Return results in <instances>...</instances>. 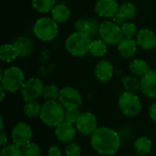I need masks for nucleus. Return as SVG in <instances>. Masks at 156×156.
Returning a JSON list of instances; mask_svg holds the SVG:
<instances>
[{"label":"nucleus","mask_w":156,"mask_h":156,"mask_svg":"<svg viewBox=\"0 0 156 156\" xmlns=\"http://www.w3.org/2000/svg\"><path fill=\"white\" fill-rule=\"evenodd\" d=\"M90 144L97 153L112 155L119 150L121 138L116 131L108 127H100L90 136Z\"/></svg>","instance_id":"obj_1"},{"label":"nucleus","mask_w":156,"mask_h":156,"mask_svg":"<svg viewBox=\"0 0 156 156\" xmlns=\"http://www.w3.org/2000/svg\"><path fill=\"white\" fill-rule=\"evenodd\" d=\"M65 109L58 101H46L41 105L40 120L49 127H57L64 122Z\"/></svg>","instance_id":"obj_2"},{"label":"nucleus","mask_w":156,"mask_h":156,"mask_svg":"<svg viewBox=\"0 0 156 156\" xmlns=\"http://www.w3.org/2000/svg\"><path fill=\"white\" fill-rule=\"evenodd\" d=\"M91 42V37L75 31L67 37L65 48L70 55L74 57H82L87 53H90Z\"/></svg>","instance_id":"obj_3"},{"label":"nucleus","mask_w":156,"mask_h":156,"mask_svg":"<svg viewBox=\"0 0 156 156\" xmlns=\"http://www.w3.org/2000/svg\"><path fill=\"white\" fill-rule=\"evenodd\" d=\"M0 80L1 86L7 92H16L21 90L26 81L23 70L16 66H11L5 70L1 69Z\"/></svg>","instance_id":"obj_4"},{"label":"nucleus","mask_w":156,"mask_h":156,"mask_svg":"<svg viewBox=\"0 0 156 156\" xmlns=\"http://www.w3.org/2000/svg\"><path fill=\"white\" fill-rule=\"evenodd\" d=\"M58 23L52 17L43 16L38 18L33 27L34 35L41 41H52L58 34Z\"/></svg>","instance_id":"obj_5"},{"label":"nucleus","mask_w":156,"mask_h":156,"mask_svg":"<svg viewBox=\"0 0 156 156\" xmlns=\"http://www.w3.org/2000/svg\"><path fill=\"white\" fill-rule=\"evenodd\" d=\"M99 36L107 45H118L123 38L121 27L113 21L105 20L100 24Z\"/></svg>","instance_id":"obj_6"},{"label":"nucleus","mask_w":156,"mask_h":156,"mask_svg":"<svg viewBox=\"0 0 156 156\" xmlns=\"http://www.w3.org/2000/svg\"><path fill=\"white\" fill-rule=\"evenodd\" d=\"M118 103L120 110L126 116H136L142 110L141 101L134 92L124 91L122 94H121Z\"/></svg>","instance_id":"obj_7"},{"label":"nucleus","mask_w":156,"mask_h":156,"mask_svg":"<svg viewBox=\"0 0 156 156\" xmlns=\"http://www.w3.org/2000/svg\"><path fill=\"white\" fill-rule=\"evenodd\" d=\"M58 101L65 110L79 109L82 103V97L77 89L67 86L60 90Z\"/></svg>","instance_id":"obj_8"},{"label":"nucleus","mask_w":156,"mask_h":156,"mask_svg":"<svg viewBox=\"0 0 156 156\" xmlns=\"http://www.w3.org/2000/svg\"><path fill=\"white\" fill-rule=\"evenodd\" d=\"M43 82L37 78H30L27 80L21 88V95L25 101H37L43 95L44 90Z\"/></svg>","instance_id":"obj_9"},{"label":"nucleus","mask_w":156,"mask_h":156,"mask_svg":"<svg viewBox=\"0 0 156 156\" xmlns=\"http://www.w3.org/2000/svg\"><path fill=\"white\" fill-rule=\"evenodd\" d=\"M33 132L31 127L25 122L17 123L12 130L11 137L13 144L19 147H24L27 144L31 143Z\"/></svg>","instance_id":"obj_10"},{"label":"nucleus","mask_w":156,"mask_h":156,"mask_svg":"<svg viewBox=\"0 0 156 156\" xmlns=\"http://www.w3.org/2000/svg\"><path fill=\"white\" fill-rule=\"evenodd\" d=\"M75 125L79 133L85 136H91L98 129L97 118L90 112H82Z\"/></svg>","instance_id":"obj_11"},{"label":"nucleus","mask_w":156,"mask_h":156,"mask_svg":"<svg viewBox=\"0 0 156 156\" xmlns=\"http://www.w3.org/2000/svg\"><path fill=\"white\" fill-rule=\"evenodd\" d=\"M120 5L116 0H98L95 4L96 14L103 18H112L118 12Z\"/></svg>","instance_id":"obj_12"},{"label":"nucleus","mask_w":156,"mask_h":156,"mask_svg":"<svg viewBox=\"0 0 156 156\" xmlns=\"http://www.w3.org/2000/svg\"><path fill=\"white\" fill-rule=\"evenodd\" d=\"M74 28L76 32L89 35L90 37H95L99 35L100 24L94 18H80L75 22Z\"/></svg>","instance_id":"obj_13"},{"label":"nucleus","mask_w":156,"mask_h":156,"mask_svg":"<svg viewBox=\"0 0 156 156\" xmlns=\"http://www.w3.org/2000/svg\"><path fill=\"white\" fill-rule=\"evenodd\" d=\"M136 6L131 2H125L120 5L117 14L112 17V21L119 26L133 19L136 15Z\"/></svg>","instance_id":"obj_14"},{"label":"nucleus","mask_w":156,"mask_h":156,"mask_svg":"<svg viewBox=\"0 0 156 156\" xmlns=\"http://www.w3.org/2000/svg\"><path fill=\"white\" fill-rule=\"evenodd\" d=\"M142 92L152 99H156V70H150L146 75L141 78Z\"/></svg>","instance_id":"obj_15"},{"label":"nucleus","mask_w":156,"mask_h":156,"mask_svg":"<svg viewBox=\"0 0 156 156\" xmlns=\"http://www.w3.org/2000/svg\"><path fill=\"white\" fill-rule=\"evenodd\" d=\"M77 128L74 124L63 122L58 124L55 129V134L58 141L64 144H69L73 141L76 135Z\"/></svg>","instance_id":"obj_16"},{"label":"nucleus","mask_w":156,"mask_h":156,"mask_svg":"<svg viewBox=\"0 0 156 156\" xmlns=\"http://www.w3.org/2000/svg\"><path fill=\"white\" fill-rule=\"evenodd\" d=\"M156 36L149 28H142L136 35L137 45L145 50H150L155 48Z\"/></svg>","instance_id":"obj_17"},{"label":"nucleus","mask_w":156,"mask_h":156,"mask_svg":"<svg viewBox=\"0 0 156 156\" xmlns=\"http://www.w3.org/2000/svg\"><path fill=\"white\" fill-rule=\"evenodd\" d=\"M113 65L108 60H100L95 67V77L101 82L111 80L113 76Z\"/></svg>","instance_id":"obj_18"},{"label":"nucleus","mask_w":156,"mask_h":156,"mask_svg":"<svg viewBox=\"0 0 156 156\" xmlns=\"http://www.w3.org/2000/svg\"><path fill=\"white\" fill-rule=\"evenodd\" d=\"M137 47L138 45L136 43V40L133 38H126V37H123L117 45L120 55L125 58H133L136 54Z\"/></svg>","instance_id":"obj_19"},{"label":"nucleus","mask_w":156,"mask_h":156,"mask_svg":"<svg viewBox=\"0 0 156 156\" xmlns=\"http://www.w3.org/2000/svg\"><path fill=\"white\" fill-rule=\"evenodd\" d=\"M20 57L19 51L14 43L3 44L0 48V58L5 62H11Z\"/></svg>","instance_id":"obj_20"},{"label":"nucleus","mask_w":156,"mask_h":156,"mask_svg":"<svg viewBox=\"0 0 156 156\" xmlns=\"http://www.w3.org/2000/svg\"><path fill=\"white\" fill-rule=\"evenodd\" d=\"M50 12L51 17L58 23H64L70 17V10L65 4H56Z\"/></svg>","instance_id":"obj_21"},{"label":"nucleus","mask_w":156,"mask_h":156,"mask_svg":"<svg viewBox=\"0 0 156 156\" xmlns=\"http://www.w3.org/2000/svg\"><path fill=\"white\" fill-rule=\"evenodd\" d=\"M130 70L134 76H138V77L142 78L144 75H146L151 70V69H150L149 64L145 60L136 58L131 62Z\"/></svg>","instance_id":"obj_22"},{"label":"nucleus","mask_w":156,"mask_h":156,"mask_svg":"<svg viewBox=\"0 0 156 156\" xmlns=\"http://www.w3.org/2000/svg\"><path fill=\"white\" fill-rule=\"evenodd\" d=\"M14 44L16 46V48L19 51L20 57L25 58V57L28 56L33 50V43L27 37H18L14 41Z\"/></svg>","instance_id":"obj_23"},{"label":"nucleus","mask_w":156,"mask_h":156,"mask_svg":"<svg viewBox=\"0 0 156 156\" xmlns=\"http://www.w3.org/2000/svg\"><path fill=\"white\" fill-rule=\"evenodd\" d=\"M153 147V144L150 138L146 136L139 137L134 143V149L139 154H148Z\"/></svg>","instance_id":"obj_24"},{"label":"nucleus","mask_w":156,"mask_h":156,"mask_svg":"<svg viewBox=\"0 0 156 156\" xmlns=\"http://www.w3.org/2000/svg\"><path fill=\"white\" fill-rule=\"evenodd\" d=\"M107 52V44L102 39H95L92 40L90 48V53L91 56L95 58H101L103 57Z\"/></svg>","instance_id":"obj_25"},{"label":"nucleus","mask_w":156,"mask_h":156,"mask_svg":"<svg viewBox=\"0 0 156 156\" xmlns=\"http://www.w3.org/2000/svg\"><path fill=\"white\" fill-rule=\"evenodd\" d=\"M56 5V0H32V5L38 13H48Z\"/></svg>","instance_id":"obj_26"},{"label":"nucleus","mask_w":156,"mask_h":156,"mask_svg":"<svg viewBox=\"0 0 156 156\" xmlns=\"http://www.w3.org/2000/svg\"><path fill=\"white\" fill-rule=\"evenodd\" d=\"M40 111H41V106L37 101H26L23 109V112L27 118H34L39 116Z\"/></svg>","instance_id":"obj_27"},{"label":"nucleus","mask_w":156,"mask_h":156,"mask_svg":"<svg viewBox=\"0 0 156 156\" xmlns=\"http://www.w3.org/2000/svg\"><path fill=\"white\" fill-rule=\"evenodd\" d=\"M122 83L123 88L126 90V91L135 92L139 90H141V83L140 80H138L135 77L133 76H125L122 78Z\"/></svg>","instance_id":"obj_28"},{"label":"nucleus","mask_w":156,"mask_h":156,"mask_svg":"<svg viewBox=\"0 0 156 156\" xmlns=\"http://www.w3.org/2000/svg\"><path fill=\"white\" fill-rule=\"evenodd\" d=\"M60 90L53 84L46 85L43 90V97L46 101H58L59 97Z\"/></svg>","instance_id":"obj_29"},{"label":"nucleus","mask_w":156,"mask_h":156,"mask_svg":"<svg viewBox=\"0 0 156 156\" xmlns=\"http://www.w3.org/2000/svg\"><path fill=\"white\" fill-rule=\"evenodd\" d=\"M120 27H121V30H122V34L123 37L133 38L138 33V29H137L136 25L131 21H127Z\"/></svg>","instance_id":"obj_30"},{"label":"nucleus","mask_w":156,"mask_h":156,"mask_svg":"<svg viewBox=\"0 0 156 156\" xmlns=\"http://www.w3.org/2000/svg\"><path fill=\"white\" fill-rule=\"evenodd\" d=\"M0 156H24V154L21 147L17 146L15 144H12L2 148Z\"/></svg>","instance_id":"obj_31"},{"label":"nucleus","mask_w":156,"mask_h":156,"mask_svg":"<svg viewBox=\"0 0 156 156\" xmlns=\"http://www.w3.org/2000/svg\"><path fill=\"white\" fill-rule=\"evenodd\" d=\"M81 112L79 111V109H70V110H65V114H64V122L71 123V124H76L79 118L80 117Z\"/></svg>","instance_id":"obj_32"},{"label":"nucleus","mask_w":156,"mask_h":156,"mask_svg":"<svg viewBox=\"0 0 156 156\" xmlns=\"http://www.w3.org/2000/svg\"><path fill=\"white\" fill-rule=\"evenodd\" d=\"M24 156H40V148L35 143H29L22 147Z\"/></svg>","instance_id":"obj_33"},{"label":"nucleus","mask_w":156,"mask_h":156,"mask_svg":"<svg viewBox=\"0 0 156 156\" xmlns=\"http://www.w3.org/2000/svg\"><path fill=\"white\" fill-rule=\"evenodd\" d=\"M66 156H80L81 154V147L77 143H69L65 148Z\"/></svg>","instance_id":"obj_34"},{"label":"nucleus","mask_w":156,"mask_h":156,"mask_svg":"<svg viewBox=\"0 0 156 156\" xmlns=\"http://www.w3.org/2000/svg\"><path fill=\"white\" fill-rule=\"evenodd\" d=\"M48 156H61V150L58 146H51L48 149Z\"/></svg>","instance_id":"obj_35"},{"label":"nucleus","mask_w":156,"mask_h":156,"mask_svg":"<svg viewBox=\"0 0 156 156\" xmlns=\"http://www.w3.org/2000/svg\"><path fill=\"white\" fill-rule=\"evenodd\" d=\"M149 114H150L151 119L156 122V101L151 105L150 110H149Z\"/></svg>","instance_id":"obj_36"},{"label":"nucleus","mask_w":156,"mask_h":156,"mask_svg":"<svg viewBox=\"0 0 156 156\" xmlns=\"http://www.w3.org/2000/svg\"><path fill=\"white\" fill-rule=\"evenodd\" d=\"M7 145V136L4 132H1L0 133V146L2 148L5 147Z\"/></svg>","instance_id":"obj_37"},{"label":"nucleus","mask_w":156,"mask_h":156,"mask_svg":"<svg viewBox=\"0 0 156 156\" xmlns=\"http://www.w3.org/2000/svg\"><path fill=\"white\" fill-rule=\"evenodd\" d=\"M0 92H1V97H0V101H3L5 99V92H7L2 86L0 87Z\"/></svg>","instance_id":"obj_38"},{"label":"nucleus","mask_w":156,"mask_h":156,"mask_svg":"<svg viewBox=\"0 0 156 156\" xmlns=\"http://www.w3.org/2000/svg\"><path fill=\"white\" fill-rule=\"evenodd\" d=\"M0 122H1V127H0V129H1V132H3V130H4V120H3V117L0 118Z\"/></svg>","instance_id":"obj_39"},{"label":"nucleus","mask_w":156,"mask_h":156,"mask_svg":"<svg viewBox=\"0 0 156 156\" xmlns=\"http://www.w3.org/2000/svg\"><path fill=\"white\" fill-rule=\"evenodd\" d=\"M155 48H156V42H155Z\"/></svg>","instance_id":"obj_40"}]
</instances>
